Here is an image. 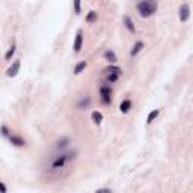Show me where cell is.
I'll return each mask as SVG.
<instances>
[{
  "label": "cell",
  "mask_w": 193,
  "mask_h": 193,
  "mask_svg": "<svg viewBox=\"0 0 193 193\" xmlns=\"http://www.w3.org/2000/svg\"><path fill=\"white\" fill-rule=\"evenodd\" d=\"M100 94H101V97H103V103H104V104H109V103H110L112 89H110V88H107V86H103V88L100 89Z\"/></svg>",
  "instance_id": "obj_5"
},
{
  "label": "cell",
  "mask_w": 193,
  "mask_h": 193,
  "mask_svg": "<svg viewBox=\"0 0 193 193\" xmlns=\"http://www.w3.org/2000/svg\"><path fill=\"white\" fill-rule=\"evenodd\" d=\"M158 113H160V110L158 109H155V110H153L150 115H148V119H146V124H153L154 122V119L158 116Z\"/></svg>",
  "instance_id": "obj_15"
},
{
  "label": "cell",
  "mask_w": 193,
  "mask_h": 193,
  "mask_svg": "<svg viewBox=\"0 0 193 193\" xmlns=\"http://www.w3.org/2000/svg\"><path fill=\"white\" fill-rule=\"evenodd\" d=\"M15 50H17V45H15V44H12V45L9 47V50L6 51V54H5V59H6V60H12V56L15 54Z\"/></svg>",
  "instance_id": "obj_12"
},
{
  "label": "cell",
  "mask_w": 193,
  "mask_h": 193,
  "mask_svg": "<svg viewBox=\"0 0 193 193\" xmlns=\"http://www.w3.org/2000/svg\"><path fill=\"white\" fill-rule=\"evenodd\" d=\"M68 158H70V155H60V157H57V158L53 161L51 167H53V169H60V167H64Z\"/></svg>",
  "instance_id": "obj_6"
},
{
  "label": "cell",
  "mask_w": 193,
  "mask_h": 193,
  "mask_svg": "<svg viewBox=\"0 0 193 193\" xmlns=\"http://www.w3.org/2000/svg\"><path fill=\"white\" fill-rule=\"evenodd\" d=\"M189 17H190V6L187 3H183L180 6V20L184 23V21L189 20Z\"/></svg>",
  "instance_id": "obj_2"
},
{
  "label": "cell",
  "mask_w": 193,
  "mask_h": 193,
  "mask_svg": "<svg viewBox=\"0 0 193 193\" xmlns=\"http://www.w3.org/2000/svg\"><path fill=\"white\" fill-rule=\"evenodd\" d=\"M104 59L109 62V64H116V54L112 50H106L104 51Z\"/></svg>",
  "instance_id": "obj_9"
},
{
  "label": "cell",
  "mask_w": 193,
  "mask_h": 193,
  "mask_svg": "<svg viewBox=\"0 0 193 193\" xmlns=\"http://www.w3.org/2000/svg\"><path fill=\"white\" fill-rule=\"evenodd\" d=\"M98 192H100V193H103V192H106V193H110V192H112V190H110V189H101V190H98Z\"/></svg>",
  "instance_id": "obj_24"
},
{
  "label": "cell",
  "mask_w": 193,
  "mask_h": 193,
  "mask_svg": "<svg viewBox=\"0 0 193 193\" xmlns=\"http://www.w3.org/2000/svg\"><path fill=\"white\" fill-rule=\"evenodd\" d=\"M142 48H143V42H142V41H137V42L133 45V48H131L130 54H131V56H136V54H137V53H139Z\"/></svg>",
  "instance_id": "obj_11"
},
{
  "label": "cell",
  "mask_w": 193,
  "mask_h": 193,
  "mask_svg": "<svg viewBox=\"0 0 193 193\" xmlns=\"http://www.w3.org/2000/svg\"><path fill=\"white\" fill-rule=\"evenodd\" d=\"M89 103H91V98L89 97H86V98H83L80 103L77 104V109H83V107H88L89 106Z\"/></svg>",
  "instance_id": "obj_18"
},
{
  "label": "cell",
  "mask_w": 193,
  "mask_h": 193,
  "mask_svg": "<svg viewBox=\"0 0 193 193\" xmlns=\"http://www.w3.org/2000/svg\"><path fill=\"white\" fill-rule=\"evenodd\" d=\"M68 142H70L68 139H62V140H59V142H57V148H64V146H67Z\"/></svg>",
  "instance_id": "obj_21"
},
{
  "label": "cell",
  "mask_w": 193,
  "mask_h": 193,
  "mask_svg": "<svg viewBox=\"0 0 193 193\" xmlns=\"http://www.w3.org/2000/svg\"><path fill=\"white\" fill-rule=\"evenodd\" d=\"M124 24H125V27H127L128 32H131V33L136 32V27H134V24H133V20H131L128 15H124Z\"/></svg>",
  "instance_id": "obj_7"
},
{
  "label": "cell",
  "mask_w": 193,
  "mask_h": 193,
  "mask_svg": "<svg viewBox=\"0 0 193 193\" xmlns=\"http://www.w3.org/2000/svg\"><path fill=\"white\" fill-rule=\"evenodd\" d=\"M130 109H131V101H130V100H124V101L121 103V106H119V110H121L122 113H128Z\"/></svg>",
  "instance_id": "obj_10"
},
{
  "label": "cell",
  "mask_w": 193,
  "mask_h": 193,
  "mask_svg": "<svg viewBox=\"0 0 193 193\" xmlns=\"http://www.w3.org/2000/svg\"><path fill=\"white\" fill-rule=\"evenodd\" d=\"M6 190H8V189H6V186H5V184L0 181V192H2V193H6Z\"/></svg>",
  "instance_id": "obj_23"
},
{
  "label": "cell",
  "mask_w": 193,
  "mask_h": 193,
  "mask_svg": "<svg viewBox=\"0 0 193 193\" xmlns=\"http://www.w3.org/2000/svg\"><path fill=\"white\" fill-rule=\"evenodd\" d=\"M121 73H122V71H116V73H109V74H107V80H109L110 83H113V81H116V80L119 78Z\"/></svg>",
  "instance_id": "obj_16"
},
{
  "label": "cell",
  "mask_w": 193,
  "mask_h": 193,
  "mask_svg": "<svg viewBox=\"0 0 193 193\" xmlns=\"http://www.w3.org/2000/svg\"><path fill=\"white\" fill-rule=\"evenodd\" d=\"M0 131H2V134H3V136H6V137H9V131H8V128H6L5 125H2V128H0Z\"/></svg>",
  "instance_id": "obj_22"
},
{
  "label": "cell",
  "mask_w": 193,
  "mask_h": 193,
  "mask_svg": "<svg viewBox=\"0 0 193 193\" xmlns=\"http://www.w3.org/2000/svg\"><path fill=\"white\" fill-rule=\"evenodd\" d=\"M137 11L140 14V17H151L157 11V0H142L139 5H137Z\"/></svg>",
  "instance_id": "obj_1"
},
{
  "label": "cell",
  "mask_w": 193,
  "mask_h": 193,
  "mask_svg": "<svg viewBox=\"0 0 193 193\" xmlns=\"http://www.w3.org/2000/svg\"><path fill=\"white\" fill-rule=\"evenodd\" d=\"M116 71H121V68H118V67H113V65H110V67H107L106 70H104V73H116Z\"/></svg>",
  "instance_id": "obj_20"
},
{
  "label": "cell",
  "mask_w": 193,
  "mask_h": 193,
  "mask_svg": "<svg viewBox=\"0 0 193 193\" xmlns=\"http://www.w3.org/2000/svg\"><path fill=\"white\" fill-rule=\"evenodd\" d=\"M81 45H83V30L78 29L77 35H76V41H74V51L78 53L81 50Z\"/></svg>",
  "instance_id": "obj_4"
},
{
  "label": "cell",
  "mask_w": 193,
  "mask_h": 193,
  "mask_svg": "<svg viewBox=\"0 0 193 193\" xmlns=\"http://www.w3.org/2000/svg\"><path fill=\"white\" fill-rule=\"evenodd\" d=\"M91 118H92V121L95 122V124H101V121H103V113L101 112H92V115H91Z\"/></svg>",
  "instance_id": "obj_13"
},
{
  "label": "cell",
  "mask_w": 193,
  "mask_h": 193,
  "mask_svg": "<svg viewBox=\"0 0 193 193\" xmlns=\"http://www.w3.org/2000/svg\"><path fill=\"white\" fill-rule=\"evenodd\" d=\"M97 20V12L95 11H89V14L86 15V23H94Z\"/></svg>",
  "instance_id": "obj_17"
},
{
  "label": "cell",
  "mask_w": 193,
  "mask_h": 193,
  "mask_svg": "<svg viewBox=\"0 0 193 193\" xmlns=\"http://www.w3.org/2000/svg\"><path fill=\"white\" fill-rule=\"evenodd\" d=\"M86 65H88V64H86L84 60L78 62L77 65H76V68H74V74H80V73H81V71H83V70L86 68Z\"/></svg>",
  "instance_id": "obj_14"
},
{
  "label": "cell",
  "mask_w": 193,
  "mask_h": 193,
  "mask_svg": "<svg viewBox=\"0 0 193 193\" xmlns=\"http://www.w3.org/2000/svg\"><path fill=\"white\" fill-rule=\"evenodd\" d=\"M20 60H14L12 62V65L8 68V71H6V76L8 77H15L17 74H18V71H20Z\"/></svg>",
  "instance_id": "obj_3"
},
{
  "label": "cell",
  "mask_w": 193,
  "mask_h": 193,
  "mask_svg": "<svg viewBox=\"0 0 193 193\" xmlns=\"http://www.w3.org/2000/svg\"><path fill=\"white\" fill-rule=\"evenodd\" d=\"M9 140H11L12 145H15V146H18V148H21V146L26 145V142H24L21 137H18V136H9Z\"/></svg>",
  "instance_id": "obj_8"
},
{
  "label": "cell",
  "mask_w": 193,
  "mask_h": 193,
  "mask_svg": "<svg viewBox=\"0 0 193 193\" xmlns=\"http://www.w3.org/2000/svg\"><path fill=\"white\" fill-rule=\"evenodd\" d=\"M73 5H74V12L78 15V14L81 12V2H80V0H74Z\"/></svg>",
  "instance_id": "obj_19"
}]
</instances>
